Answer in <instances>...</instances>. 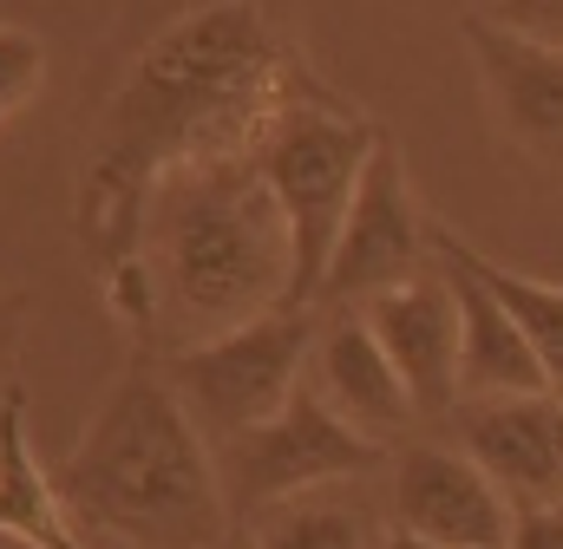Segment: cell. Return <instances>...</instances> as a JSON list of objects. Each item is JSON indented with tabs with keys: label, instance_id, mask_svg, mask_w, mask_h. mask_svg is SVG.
Returning <instances> with one entry per match:
<instances>
[{
	"label": "cell",
	"instance_id": "cell-20",
	"mask_svg": "<svg viewBox=\"0 0 563 549\" xmlns=\"http://www.w3.org/2000/svg\"><path fill=\"white\" fill-rule=\"evenodd\" d=\"M7 314H13V294H0V321H7Z\"/></svg>",
	"mask_w": 563,
	"mask_h": 549
},
{
	"label": "cell",
	"instance_id": "cell-8",
	"mask_svg": "<svg viewBox=\"0 0 563 549\" xmlns=\"http://www.w3.org/2000/svg\"><path fill=\"white\" fill-rule=\"evenodd\" d=\"M511 497L459 451V445H413L394 464V517L439 549H505Z\"/></svg>",
	"mask_w": 563,
	"mask_h": 549
},
{
	"label": "cell",
	"instance_id": "cell-19",
	"mask_svg": "<svg viewBox=\"0 0 563 549\" xmlns=\"http://www.w3.org/2000/svg\"><path fill=\"white\" fill-rule=\"evenodd\" d=\"M505 549H563V504H518Z\"/></svg>",
	"mask_w": 563,
	"mask_h": 549
},
{
	"label": "cell",
	"instance_id": "cell-1",
	"mask_svg": "<svg viewBox=\"0 0 563 549\" xmlns=\"http://www.w3.org/2000/svg\"><path fill=\"white\" fill-rule=\"evenodd\" d=\"M301 72L282 53L263 0H203L144 46L132 86L119 92L112 144L86 183V236L112 262H132L144 203L170 164L256 150Z\"/></svg>",
	"mask_w": 563,
	"mask_h": 549
},
{
	"label": "cell",
	"instance_id": "cell-16",
	"mask_svg": "<svg viewBox=\"0 0 563 549\" xmlns=\"http://www.w3.org/2000/svg\"><path fill=\"white\" fill-rule=\"evenodd\" d=\"M256 549H374V544H367V524H361L354 504L288 497V504H276V517L263 524Z\"/></svg>",
	"mask_w": 563,
	"mask_h": 549
},
{
	"label": "cell",
	"instance_id": "cell-10",
	"mask_svg": "<svg viewBox=\"0 0 563 549\" xmlns=\"http://www.w3.org/2000/svg\"><path fill=\"white\" fill-rule=\"evenodd\" d=\"M452 418H459V451H465L511 504H563L558 393L459 400Z\"/></svg>",
	"mask_w": 563,
	"mask_h": 549
},
{
	"label": "cell",
	"instance_id": "cell-15",
	"mask_svg": "<svg viewBox=\"0 0 563 549\" xmlns=\"http://www.w3.org/2000/svg\"><path fill=\"white\" fill-rule=\"evenodd\" d=\"M426 249L445 256V262H465V269L505 301V314H511V321L525 327V340L538 347V360H544V373H551V393H563V281H538V274L505 269V262L478 256V249H472L459 229H445V223H426Z\"/></svg>",
	"mask_w": 563,
	"mask_h": 549
},
{
	"label": "cell",
	"instance_id": "cell-7",
	"mask_svg": "<svg viewBox=\"0 0 563 549\" xmlns=\"http://www.w3.org/2000/svg\"><path fill=\"white\" fill-rule=\"evenodd\" d=\"M426 256L432 249H426V223L413 210V190H407V164H400L394 137L380 132L374 150H367L361 183H354V203H347V223L334 236L314 307H361V301L426 274L432 269Z\"/></svg>",
	"mask_w": 563,
	"mask_h": 549
},
{
	"label": "cell",
	"instance_id": "cell-11",
	"mask_svg": "<svg viewBox=\"0 0 563 549\" xmlns=\"http://www.w3.org/2000/svg\"><path fill=\"white\" fill-rule=\"evenodd\" d=\"M465 46H472L478 86L498 125L511 132V144H525L544 164H563V53L498 26L492 13L465 20Z\"/></svg>",
	"mask_w": 563,
	"mask_h": 549
},
{
	"label": "cell",
	"instance_id": "cell-6",
	"mask_svg": "<svg viewBox=\"0 0 563 549\" xmlns=\"http://www.w3.org/2000/svg\"><path fill=\"white\" fill-rule=\"evenodd\" d=\"M387 445L361 438L341 412L328 406L308 380L295 386V400L256 425L250 438L236 445H217V478H223V497H230V517L250 524L263 511H276L288 497H308L334 478H354V471H374Z\"/></svg>",
	"mask_w": 563,
	"mask_h": 549
},
{
	"label": "cell",
	"instance_id": "cell-14",
	"mask_svg": "<svg viewBox=\"0 0 563 549\" xmlns=\"http://www.w3.org/2000/svg\"><path fill=\"white\" fill-rule=\"evenodd\" d=\"M0 544L20 549H92L79 537V517L66 511L53 471L33 451L26 432V386H0Z\"/></svg>",
	"mask_w": 563,
	"mask_h": 549
},
{
	"label": "cell",
	"instance_id": "cell-13",
	"mask_svg": "<svg viewBox=\"0 0 563 549\" xmlns=\"http://www.w3.org/2000/svg\"><path fill=\"white\" fill-rule=\"evenodd\" d=\"M445 281H452V301H459V400H505V393H551V373L538 360V347L525 340V327L505 314V301L465 269V262H445L432 256Z\"/></svg>",
	"mask_w": 563,
	"mask_h": 549
},
{
	"label": "cell",
	"instance_id": "cell-21",
	"mask_svg": "<svg viewBox=\"0 0 563 549\" xmlns=\"http://www.w3.org/2000/svg\"><path fill=\"white\" fill-rule=\"evenodd\" d=\"M558 432H563V393H558Z\"/></svg>",
	"mask_w": 563,
	"mask_h": 549
},
{
	"label": "cell",
	"instance_id": "cell-3",
	"mask_svg": "<svg viewBox=\"0 0 563 549\" xmlns=\"http://www.w3.org/2000/svg\"><path fill=\"white\" fill-rule=\"evenodd\" d=\"M53 484L79 530L132 549H223L236 524L210 438L170 393V380L144 367L119 380Z\"/></svg>",
	"mask_w": 563,
	"mask_h": 549
},
{
	"label": "cell",
	"instance_id": "cell-9",
	"mask_svg": "<svg viewBox=\"0 0 563 549\" xmlns=\"http://www.w3.org/2000/svg\"><path fill=\"white\" fill-rule=\"evenodd\" d=\"M361 321L387 347V360L407 380L420 418H452V406H459V301H452L445 269L432 262L413 281L361 301Z\"/></svg>",
	"mask_w": 563,
	"mask_h": 549
},
{
	"label": "cell",
	"instance_id": "cell-5",
	"mask_svg": "<svg viewBox=\"0 0 563 549\" xmlns=\"http://www.w3.org/2000/svg\"><path fill=\"white\" fill-rule=\"evenodd\" d=\"M314 334H321L314 307H276V314H256L230 334H210L170 354V393L197 418L210 451L250 438L295 400V386L308 380Z\"/></svg>",
	"mask_w": 563,
	"mask_h": 549
},
{
	"label": "cell",
	"instance_id": "cell-2",
	"mask_svg": "<svg viewBox=\"0 0 563 549\" xmlns=\"http://www.w3.org/2000/svg\"><path fill=\"white\" fill-rule=\"evenodd\" d=\"M144 210L157 249V262H144L157 321H184V347L288 307L295 243L250 150L170 164Z\"/></svg>",
	"mask_w": 563,
	"mask_h": 549
},
{
	"label": "cell",
	"instance_id": "cell-18",
	"mask_svg": "<svg viewBox=\"0 0 563 549\" xmlns=\"http://www.w3.org/2000/svg\"><path fill=\"white\" fill-rule=\"evenodd\" d=\"M485 13H492L498 26H511V33H525V40L563 53V0H492Z\"/></svg>",
	"mask_w": 563,
	"mask_h": 549
},
{
	"label": "cell",
	"instance_id": "cell-12",
	"mask_svg": "<svg viewBox=\"0 0 563 549\" xmlns=\"http://www.w3.org/2000/svg\"><path fill=\"white\" fill-rule=\"evenodd\" d=\"M308 386L341 412L361 438H374V445H394V438L420 418L407 380L394 373V360H387V347L374 340V327L361 321V307H354V314H334V321L314 334Z\"/></svg>",
	"mask_w": 563,
	"mask_h": 549
},
{
	"label": "cell",
	"instance_id": "cell-17",
	"mask_svg": "<svg viewBox=\"0 0 563 549\" xmlns=\"http://www.w3.org/2000/svg\"><path fill=\"white\" fill-rule=\"evenodd\" d=\"M40 72H46V46L20 26H0V119L40 92Z\"/></svg>",
	"mask_w": 563,
	"mask_h": 549
},
{
	"label": "cell",
	"instance_id": "cell-4",
	"mask_svg": "<svg viewBox=\"0 0 563 549\" xmlns=\"http://www.w3.org/2000/svg\"><path fill=\"white\" fill-rule=\"evenodd\" d=\"M374 137H380V125H367L361 112H347L341 99H328L308 79L288 92V105L269 119V132L256 137L250 157H256L263 183L276 190L282 216H288V243H295L288 307H314Z\"/></svg>",
	"mask_w": 563,
	"mask_h": 549
}]
</instances>
